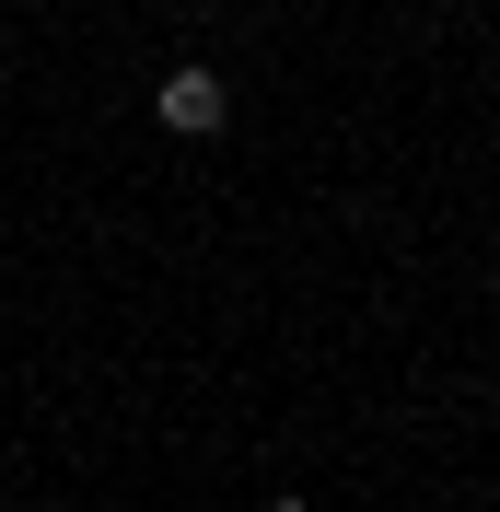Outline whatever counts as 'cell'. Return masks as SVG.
Masks as SVG:
<instances>
[{"mask_svg":"<svg viewBox=\"0 0 500 512\" xmlns=\"http://www.w3.org/2000/svg\"><path fill=\"white\" fill-rule=\"evenodd\" d=\"M152 117L175 128V140H210V128L233 117V82H221V70H198V59H187V70H163V94H152Z\"/></svg>","mask_w":500,"mask_h":512,"instance_id":"6da1fadb","label":"cell"},{"mask_svg":"<svg viewBox=\"0 0 500 512\" xmlns=\"http://www.w3.org/2000/svg\"><path fill=\"white\" fill-rule=\"evenodd\" d=\"M256 512H314V501H303V489H280V501H256Z\"/></svg>","mask_w":500,"mask_h":512,"instance_id":"7a4b0ae2","label":"cell"},{"mask_svg":"<svg viewBox=\"0 0 500 512\" xmlns=\"http://www.w3.org/2000/svg\"><path fill=\"white\" fill-rule=\"evenodd\" d=\"M0 35H12V12H0Z\"/></svg>","mask_w":500,"mask_h":512,"instance_id":"3957f363","label":"cell"}]
</instances>
